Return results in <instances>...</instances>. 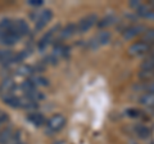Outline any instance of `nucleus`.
Masks as SVG:
<instances>
[{
    "instance_id": "1",
    "label": "nucleus",
    "mask_w": 154,
    "mask_h": 144,
    "mask_svg": "<svg viewBox=\"0 0 154 144\" xmlns=\"http://www.w3.org/2000/svg\"><path fill=\"white\" fill-rule=\"evenodd\" d=\"M66 125V118L62 114H54L46 121V131L49 134H55L60 131Z\"/></svg>"
},
{
    "instance_id": "2",
    "label": "nucleus",
    "mask_w": 154,
    "mask_h": 144,
    "mask_svg": "<svg viewBox=\"0 0 154 144\" xmlns=\"http://www.w3.org/2000/svg\"><path fill=\"white\" fill-rule=\"evenodd\" d=\"M98 16L96 14H88L86 17H84L82 20H80L77 23V27H79V33H85L90 31L95 25H98Z\"/></svg>"
},
{
    "instance_id": "3",
    "label": "nucleus",
    "mask_w": 154,
    "mask_h": 144,
    "mask_svg": "<svg viewBox=\"0 0 154 144\" xmlns=\"http://www.w3.org/2000/svg\"><path fill=\"white\" fill-rule=\"evenodd\" d=\"M51 17H53V12L50 9H44V11L38 12L35 17H32L33 20H35V28L37 31L42 30V28L50 22Z\"/></svg>"
},
{
    "instance_id": "4",
    "label": "nucleus",
    "mask_w": 154,
    "mask_h": 144,
    "mask_svg": "<svg viewBox=\"0 0 154 144\" xmlns=\"http://www.w3.org/2000/svg\"><path fill=\"white\" fill-rule=\"evenodd\" d=\"M150 49H152L150 45L141 40V41L134 42V44L128 48V54L132 55V57H141V55L149 54Z\"/></svg>"
},
{
    "instance_id": "5",
    "label": "nucleus",
    "mask_w": 154,
    "mask_h": 144,
    "mask_svg": "<svg viewBox=\"0 0 154 144\" xmlns=\"http://www.w3.org/2000/svg\"><path fill=\"white\" fill-rule=\"evenodd\" d=\"M112 40V35L109 31H100L98 35H95L93 39L90 40L89 45L91 48H99V46H104L109 44V41Z\"/></svg>"
},
{
    "instance_id": "6",
    "label": "nucleus",
    "mask_w": 154,
    "mask_h": 144,
    "mask_svg": "<svg viewBox=\"0 0 154 144\" xmlns=\"http://www.w3.org/2000/svg\"><path fill=\"white\" fill-rule=\"evenodd\" d=\"M144 32H145V27H144L143 25H134V26L127 27L126 30L122 32V35H123L125 40H132L136 36L143 35Z\"/></svg>"
},
{
    "instance_id": "7",
    "label": "nucleus",
    "mask_w": 154,
    "mask_h": 144,
    "mask_svg": "<svg viewBox=\"0 0 154 144\" xmlns=\"http://www.w3.org/2000/svg\"><path fill=\"white\" fill-rule=\"evenodd\" d=\"M2 99L4 103L8 104L9 107H12V108H22V105H23V99L17 97V95H14L13 93L2 94Z\"/></svg>"
},
{
    "instance_id": "8",
    "label": "nucleus",
    "mask_w": 154,
    "mask_h": 144,
    "mask_svg": "<svg viewBox=\"0 0 154 144\" xmlns=\"http://www.w3.org/2000/svg\"><path fill=\"white\" fill-rule=\"evenodd\" d=\"M19 39H21V36L14 30L0 33V42H2L3 45H13V44H16L17 41H19Z\"/></svg>"
},
{
    "instance_id": "9",
    "label": "nucleus",
    "mask_w": 154,
    "mask_h": 144,
    "mask_svg": "<svg viewBox=\"0 0 154 144\" xmlns=\"http://www.w3.org/2000/svg\"><path fill=\"white\" fill-rule=\"evenodd\" d=\"M131 131L134 133V135L136 138H139V139H148L152 135L150 129H149L148 126H145V125H143V124L134 125V126L131 127Z\"/></svg>"
},
{
    "instance_id": "10",
    "label": "nucleus",
    "mask_w": 154,
    "mask_h": 144,
    "mask_svg": "<svg viewBox=\"0 0 154 144\" xmlns=\"http://www.w3.org/2000/svg\"><path fill=\"white\" fill-rule=\"evenodd\" d=\"M55 31H58V27H53L51 30H49L40 40H38V42H37V48H38V49L44 50V49H46L48 45H50V42L53 41V39H54Z\"/></svg>"
},
{
    "instance_id": "11",
    "label": "nucleus",
    "mask_w": 154,
    "mask_h": 144,
    "mask_svg": "<svg viewBox=\"0 0 154 144\" xmlns=\"http://www.w3.org/2000/svg\"><path fill=\"white\" fill-rule=\"evenodd\" d=\"M13 30L21 37H23L30 33V26L27 25V22L25 20H16L14 21V25H13Z\"/></svg>"
},
{
    "instance_id": "12",
    "label": "nucleus",
    "mask_w": 154,
    "mask_h": 144,
    "mask_svg": "<svg viewBox=\"0 0 154 144\" xmlns=\"http://www.w3.org/2000/svg\"><path fill=\"white\" fill-rule=\"evenodd\" d=\"M27 120L33 125V126H37V127H40L44 124H46V120L44 117V114L40 113V112H32V113H30L27 116Z\"/></svg>"
},
{
    "instance_id": "13",
    "label": "nucleus",
    "mask_w": 154,
    "mask_h": 144,
    "mask_svg": "<svg viewBox=\"0 0 154 144\" xmlns=\"http://www.w3.org/2000/svg\"><path fill=\"white\" fill-rule=\"evenodd\" d=\"M76 33H79L77 23H69V25H67L63 30L60 31V37L62 39H69V37L75 36Z\"/></svg>"
},
{
    "instance_id": "14",
    "label": "nucleus",
    "mask_w": 154,
    "mask_h": 144,
    "mask_svg": "<svg viewBox=\"0 0 154 144\" xmlns=\"http://www.w3.org/2000/svg\"><path fill=\"white\" fill-rule=\"evenodd\" d=\"M14 89H16V83H14V80L11 77L3 80L2 84H0V92H2V94L13 93Z\"/></svg>"
},
{
    "instance_id": "15",
    "label": "nucleus",
    "mask_w": 154,
    "mask_h": 144,
    "mask_svg": "<svg viewBox=\"0 0 154 144\" xmlns=\"http://www.w3.org/2000/svg\"><path fill=\"white\" fill-rule=\"evenodd\" d=\"M13 138H14V133L11 126L5 127L3 131H0V144H9Z\"/></svg>"
},
{
    "instance_id": "16",
    "label": "nucleus",
    "mask_w": 154,
    "mask_h": 144,
    "mask_svg": "<svg viewBox=\"0 0 154 144\" xmlns=\"http://www.w3.org/2000/svg\"><path fill=\"white\" fill-rule=\"evenodd\" d=\"M28 80H30L37 89L38 88H44V86H48V84H49V81H48L46 77H44V76H41V75H37V74L30 76Z\"/></svg>"
},
{
    "instance_id": "17",
    "label": "nucleus",
    "mask_w": 154,
    "mask_h": 144,
    "mask_svg": "<svg viewBox=\"0 0 154 144\" xmlns=\"http://www.w3.org/2000/svg\"><path fill=\"white\" fill-rule=\"evenodd\" d=\"M139 103L144 107L154 108V94L150 93H144L140 98H139Z\"/></svg>"
},
{
    "instance_id": "18",
    "label": "nucleus",
    "mask_w": 154,
    "mask_h": 144,
    "mask_svg": "<svg viewBox=\"0 0 154 144\" xmlns=\"http://www.w3.org/2000/svg\"><path fill=\"white\" fill-rule=\"evenodd\" d=\"M135 89L141 90V92H144V93L154 94V80L153 81H148V83H143L141 85H137Z\"/></svg>"
},
{
    "instance_id": "19",
    "label": "nucleus",
    "mask_w": 154,
    "mask_h": 144,
    "mask_svg": "<svg viewBox=\"0 0 154 144\" xmlns=\"http://www.w3.org/2000/svg\"><path fill=\"white\" fill-rule=\"evenodd\" d=\"M125 113H126V116L131 117V118H148L146 116H144V112L137 108H128V109H126Z\"/></svg>"
},
{
    "instance_id": "20",
    "label": "nucleus",
    "mask_w": 154,
    "mask_h": 144,
    "mask_svg": "<svg viewBox=\"0 0 154 144\" xmlns=\"http://www.w3.org/2000/svg\"><path fill=\"white\" fill-rule=\"evenodd\" d=\"M68 48H67L66 45H63V44H58V45H55V48H54V55L57 57V58H59V57H64V55H67V53H68Z\"/></svg>"
},
{
    "instance_id": "21",
    "label": "nucleus",
    "mask_w": 154,
    "mask_h": 144,
    "mask_svg": "<svg viewBox=\"0 0 154 144\" xmlns=\"http://www.w3.org/2000/svg\"><path fill=\"white\" fill-rule=\"evenodd\" d=\"M141 71H154V58L153 57H148L146 59L143 61Z\"/></svg>"
},
{
    "instance_id": "22",
    "label": "nucleus",
    "mask_w": 154,
    "mask_h": 144,
    "mask_svg": "<svg viewBox=\"0 0 154 144\" xmlns=\"http://www.w3.org/2000/svg\"><path fill=\"white\" fill-rule=\"evenodd\" d=\"M114 22H116V18H114L113 16H108V17H104L103 20L98 21V27H100V28H104V27L112 26Z\"/></svg>"
},
{
    "instance_id": "23",
    "label": "nucleus",
    "mask_w": 154,
    "mask_h": 144,
    "mask_svg": "<svg viewBox=\"0 0 154 144\" xmlns=\"http://www.w3.org/2000/svg\"><path fill=\"white\" fill-rule=\"evenodd\" d=\"M143 41H145L146 44H154V28L150 30H145V32L143 33Z\"/></svg>"
},
{
    "instance_id": "24",
    "label": "nucleus",
    "mask_w": 154,
    "mask_h": 144,
    "mask_svg": "<svg viewBox=\"0 0 154 144\" xmlns=\"http://www.w3.org/2000/svg\"><path fill=\"white\" fill-rule=\"evenodd\" d=\"M7 121H8V114L4 113V112H0V125H3Z\"/></svg>"
},
{
    "instance_id": "25",
    "label": "nucleus",
    "mask_w": 154,
    "mask_h": 144,
    "mask_svg": "<svg viewBox=\"0 0 154 144\" xmlns=\"http://www.w3.org/2000/svg\"><path fill=\"white\" fill-rule=\"evenodd\" d=\"M42 0H30V2H28V4H30V5H35V7H38V5H42Z\"/></svg>"
},
{
    "instance_id": "26",
    "label": "nucleus",
    "mask_w": 154,
    "mask_h": 144,
    "mask_svg": "<svg viewBox=\"0 0 154 144\" xmlns=\"http://www.w3.org/2000/svg\"><path fill=\"white\" fill-rule=\"evenodd\" d=\"M149 57H153V58H154V46L150 49V52H149Z\"/></svg>"
},
{
    "instance_id": "27",
    "label": "nucleus",
    "mask_w": 154,
    "mask_h": 144,
    "mask_svg": "<svg viewBox=\"0 0 154 144\" xmlns=\"http://www.w3.org/2000/svg\"><path fill=\"white\" fill-rule=\"evenodd\" d=\"M150 4H152V5H153V7H154V2H152V3H150Z\"/></svg>"
},
{
    "instance_id": "28",
    "label": "nucleus",
    "mask_w": 154,
    "mask_h": 144,
    "mask_svg": "<svg viewBox=\"0 0 154 144\" xmlns=\"http://www.w3.org/2000/svg\"><path fill=\"white\" fill-rule=\"evenodd\" d=\"M55 144H60V143H55Z\"/></svg>"
}]
</instances>
